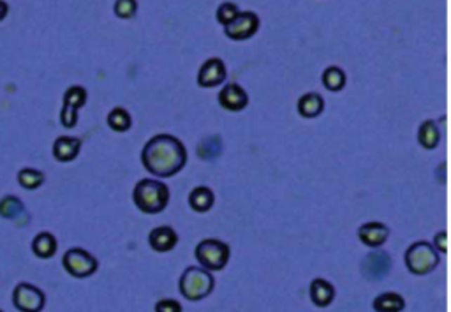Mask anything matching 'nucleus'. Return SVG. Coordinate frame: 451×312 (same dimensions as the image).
<instances>
[{"label": "nucleus", "instance_id": "6e6552de", "mask_svg": "<svg viewBox=\"0 0 451 312\" xmlns=\"http://www.w3.org/2000/svg\"><path fill=\"white\" fill-rule=\"evenodd\" d=\"M86 103V90L83 86H71L67 92L64 93V106L60 112V124L67 129L78 124V110L83 108Z\"/></svg>", "mask_w": 451, "mask_h": 312}, {"label": "nucleus", "instance_id": "20e7f679", "mask_svg": "<svg viewBox=\"0 0 451 312\" xmlns=\"http://www.w3.org/2000/svg\"><path fill=\"white\" fill-rule=\"evenodd\" d=\"M230 245L221 240H215V238H207V240L200 242L196 251H194L197 263L208 272H218V270L226 268V265L230 261Z\"/></svg>", "mask_w": 451, "mask_h": 312}, {"label": "nucleus", "instance_id": "4be33fe9", "mask_svg": "<svg viewBox=\"0 0 451 312\" xmlns=\"http://www.w3.org/2000/svg\"><path fill=\"white\" fill-rule=\"evenodd\" d=\"M439 127L433 120H425V122L419 126L418 131V141L423 148L426 150H432L439 145Z\"/></svg>", "mask_w": 451, "mask_h": 312}, {"label": "nucleus", "instance_id": "2f4dec72", "mask_svg": "<svg viewBox=\"0 0 451 312\" xmlns=\"http://www.w3.org/2000/svg\"><path fill=\"white\" fill-rule=\"evenodd\" d=\"M0 312H4V311H2V308H0Z\"/></svg>", "mask_w": 451, "mask_h": 312}, {"label": "nucleus", "instance_id": "c756f323", "mask_svg": "<svg viewBox=\"0 0 451 312\" xmlns=\"http://www.w3.org/2000/svg\"><path fill=\"white\" fill-rule=\"evenodd\" d=\"M433 245H436V251L440 252V254H447V233L446 231H439L433 238Z\"/></svg>", "mask_w": 451, "mask_h": 312}, {"label": "nucleus", "instance_id": "c85d7f7f", "mask_svg": "<svg viewBox=\"0 0 451 312\" xmlns=\"http://www.w3.org/2000/svg\"><path fill=\"white\" fill-rule=\"evenodd\" d=\"M155 312H182V305L171 298H164V300H159L155 304Z\"/></svg>", "mask_w": 451, "mask_h": 312}, {"label": "nucleus", "instance_id": "423d86ee", "mask_svg": "<svg viewBox=\"0 0 451 312\" xmlns=\"http://www.w3.org/2000/svg\"><path fill=\"white\" fill-rule=\"evenodd\" d=\"M62 265H64L65 272L76 279H85V277L93 275L99 268V261L90 252L79 247L69 249L62 258Z\"/></svg>", "mask_w": 451, "mask_h": 312}, {"label": "nucleus", "instance_id": "aec40b11", "mask_svg": "<svg viewBox=\"0 0 451 312\" xmlns=\"http://www.w3.org/2000/svg\"><path fill=\"white\" fill-rule=\"evenodd\" d=\"M372 305L376 312H402L405 307V300L402 298V294L388 291V293L379 294Z\"/></svg>", "mask_w": 451, "mask_h": 312}, {"label": "nucleus", "instance_id": "f03ea898", "mask_svg": "<svg viewBox=\"0 0 451 312\" xmlns=\"http://www.w3.org/2000/svg\"><path fill=\"white\" fill-rule=\"evenodd\" d=\"M134 203L143 214L162 212L169 203V189L155 178H143L134 189Z\"/></svg>", "mask_w": 451, "mask_h": 312}, {"label": "nucleus", "instance_id": "cd10ccee", "mask_svg": "<svg viewBox=\"0 0 451 312\" xmlns=\"http://www.w3.org/2000/svg\"><path fill=\"white\" fill-rule=\"evenodd\" d=\"M136 9V0H117L115 13L119 18H133Z\"/></svg>", "mask_w": 451, "mask_h": 312}, {"label": "nucleus", "instance_id": "a211bd4d", "mask_svg": "<svg viewBox=\"0 0 451 312\" xmlns=\"http://www.w3.org/2000/svg\"><path fill=\"white\" fill-rule=\"evenodd\" d=\"M322 110H325V100L315 92L305 93L298 100V113L303 119H315V117L321 115Z\"/></svg>", "mask_w": 451, "mask_h": 312}, {"label": "nucleus", "instance_id": "f8f14e48", "mask_svg": "<svg viewBox=\"0 0 451 312\" xmlns=\"http://www.w3.org/2000/svg\"><path fill=\"white\" fill-rule=\"evenodd\" d=\"M390 266L391 259L386 252L374 251L363 261V275L369 277V279H383L390 272Z\"/></svg>", "mask_w": 451, "mask_h": 312}, {"label": "nucleus", "instance_id": "393cba45", "mask_svg": "<svg viewBox=\"0 0 451 312\" xmlns=\"http://www.w3.org/2000/svg\"><path fill=\"white\" fill-rule=\"evenodd\" d=\"M322 83H325L326 89L332 90V92H339V90L344 89L346 85L344 71L339 67H328L325 71V74H322Z\"/></svg>", "mask_w": 451, "mask_h": 312}, {"label": "nucleus", "instance_id": "412c9836", "mask_svg": "<svg viewBox=\"0 0 451 312\" xmlns=\"http://www.w3.org/2000/svg\"><path fill=\"white\" fill-rule=\"evenodd\" d=\"M214 201L215 196L214 193H211V189H208V187H196V189H192V193L189 194V204L194 212H208V210L214 207Z\"/></svg>", "mask_w": 451, "mask_h": 312}, {"label": "nucleus", "instance_id": "dca6fc26", "mask_svg": "<svg viewBox=\"0 0 451 312\" xmlns=\"http://www.w3.org/2000/svg\"><path fill=\"white\" fill-rule=\"evenodd\" d=\"M335 298V287L325 279H314L311 282V300L315 307H328Z\"/></svg>", "mask_w": 451, "mask_h": 312}, {"label": "nucleus", "instance_id": "5701e85b", "mask_svg": "<svg viewBox=\"0 0 451 312\" xmlns=\"http://www.w3.org/2000/svg\"><path fill=\"white\" fill-rule=\"evenodd\" d=\"M18 183L27 190H34L39 189L44 182V173L39 171V169L34 168H22L18 171Z\"/></svg>", "mask_w": 451, "mask_h": 312}, {"label": "nucleus", "instance_id": "a878e982", "mask_svg": "<svg viewBox=\"0 0 451 312\" xmlns=\"http://www.w3.org/2000/svg\"><path fill=\"white\" fill-rule=\"evenodd\" d=\"M221 138L210 136L201 141V145L197 147V154H200L201 159H204V161H210V159H215L221 154Z\"/></svg>", "mask_w": 451, "mask_h": 312}, {"label": "nucleus", "instance_id": "b1692460", "mask_svg": "<svg viewBox=\"0 0 451 312\" xmlns=\"http://www.w3.org/2000/svg\"><path fill=\"white\" fill-rule=\"evenodd\" d=\"M131 124H133V120H131L129 112L124 108H113L107 115V126L115 133H126L131 129Z\"/></svg>", "mask_w": 451, "mask_h": 312}, {"label": "nucleus", "instance_id": "4468645a", "mask_svg": "<svg viewBox=\"0 0 451 312\" xmlns=\"http://www.w3.org/2000/svg\"><path fill=\"white\" fill-rule=\"evenodd\" d=\"M388 228L383 223H367L358 230V238L367 247L377 249L388 240Z\"/></svg>", "mask_w": 451, "mask_h": 312}, {"label": "nucleus", "instance_id": "f257e3e1", "mask_svg": "<svg viewBox=\"0 0 451 312\" xmlns=\"http://www.w3.org/2000/svg\"><path fill=\"white\" fill-rule=\"evenodd\" d=\"M141 161L148 173L168 178L176 175L187 162V150L180 140L169 134L154 136L143 148Z\"/></svg>", "mask_w": 451, "mask_h": 312}, {"label": "nucleus", "instance_id": "6ab92c4d", "mask_svg": "<svg viewBox=\"0 0 451 312\" xmlns=\"http://www.w3.org/2000/svg\"><path fill=\"white\" fill-rule=\"evenodd\" d=\"M57 249H58L57 238H55L51 233H48V231H43V233H39L32 240V252L41 259L53 258Z\"/></svg>", "mask_w": 451, "mask_h": 312}, {"label": "nucleus", "instance_id": "9b49d317", "mask_svg": "<svg viewBox=\"0 0 451 312\" xmlns=\"http://www.w3.org/2000/svg\"><path fill=\"white\" fill-rule=\"evenodd\" d=\"M218 103L228 112H242L247 106L249 97L240 85H226L218 93Z\"/></svg>", "mask_w": 451, "mask_h": 312}, {"label": "nucleus", "instance_id": "39448f33", "mask_svg": "<svg viewBox=\"0 0 451 312\" xmlns=\"http://www.w3.org/2000/svg\"><path fill=\"white\" fill-rule=\"evenodd\" d=\"M439 265V252L429 242H414L405 251V266L414 275H426Z\"/></svg>", "mask_w": 451, "mask_h": 312}, {"label": "nucleus", "instance_id": "ddd939ff", "mask_svg": "<svg viewBox=\"0 0 451 312\" xmlns=\"http://www.w3.org/2000/svg\"><path fill=\"white\" fill-rule=\"evenodd\" d=\"M176 242H178V235L175 230L169 226H159L150 231L148 235V244L155 252H169L175 249Z\"/></svg>", "mask_w": 451, "mask_h": 312}, {"label": "nucleus", "instance_id": "1a4fd4ad", "mask_svg": "<svg viewBox=\"0 0 451 312\" xmlns=\"http://www.w3.org/2000/svg\"><path fill=\"white\" fill-rule=\"evenodd\" d=\"M259 20L254 13H238L237 18L226 25V36L235 41H244L258 32Z\"/></svg>", "mask_w": 451, "mask_h": 312}, {"label": "nucleus", "instance_id": "7c9ffc66", "mask_svg": "<svg viewBox=\"0 0 451 312\" xmlns=\"http://www.w3.org/2000/svg\"><path fill=\"white\" fill-rule=\"evenodd\" d=\"M8 13H9L8 2H4V0H0V22H2V20H4L6 16H8Z\"/></svg>", "mask_w": 451, "mask_h": 312}, {"label": "nucleus", "instance_id": "0eeeda50", "mask_svg": "<svg viewBox=\"0 0 451 312\" xmlns=\"http://www.w3.org/2000/svg\"><path fill=\"white\" fill-rule=\"evenodd\" d=\"M13 304L20 312H41L46 304V297L39 287L20 282L13 291Z\"/></svg>", "mask_w": 451, "mask_h": 312}, {"label": "nucleus", "instance_id": "bb28decb", "mask_svg": "<svg viewBox=\"0 0 451 312\" xmlns=\"http://www.w3.org/2000/svg\"><path fill=\"white\" fill-rule=\"evenodd\" d=\"M238 8L235 4H231V2H226V4H222L221 8H218L217 11V20L218 23H222V25H230L231 22H233L235 18L238 16Z\"/></svg>", "mask_w": 451, "mask_h": 312}, {"label": "nucleus", "instance_id": "2eb2a0df", "mask_svg": "<svg viewBox=\"0 0 451 312\" xmlns=\"http://www.w3.org/2000/svg\"><path fill=\"white\" fill-rule=\"evenodd\" d=\"M81 150V140L74 136H60L53 143V157L58 162H71Z\"/></svg>", "mask_w": 451, "mask_h": 312}, {"label": "nucleus", "instance_id": "9d476101", "mask_svg": "<svg viewBox=\"0 0 451 312\" xmlns=\"http://www.w3.org/2000/svg\"><path fill=\"white\" fill-rule=\"evenodd\" d=\"M226 79V65L221 58H210L203 64L197 74V83L203 89H210V86L221 85Z\"/></svg>", "mask_w": 451, "mask_h": 312}, {"label": "nucleus", "instance_id": "7ed1b4c3", "mask_svg": "<svg viewBox=\"0 0 451 312\" xmlns=\"http://www.w3.org/2000/svg\"><path fill=\"white\" fill-rule=\"evenodd\" d=\"M214 275H211V272L204 270L203 266H189V268L183 270L182 277H180V293L190 301L207 298L214 291Z\"/></svg>", "mask_w": 451, "mask_h": 312}, {"label": "nucleus", "instance_id": "f3484780", "mask_svg": "<svg viewBox=\"0 0 451 312\" xmlns=\"http://www.w3.org/2000/svg\"><path fill=\"white\" fill-rule=\"evenodd\" d=\"M25 207H23L22 200L18 196H4L0 200V217L2 219L15 221L16 224H22V216H25Z\"/></svg>", "mask_w": 451, "mask_h": 312}]
</instances>
